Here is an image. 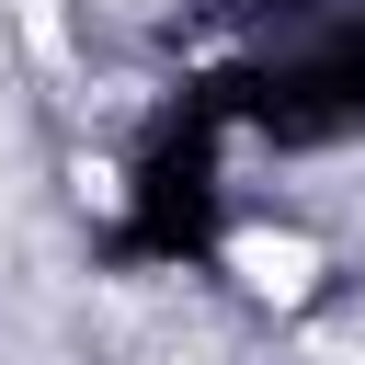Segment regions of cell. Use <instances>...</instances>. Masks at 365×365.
I'll use <instances>...</instances> for the list:
<instances>
[{
    "label": "cell",
    "instance_id": "cell-1",
    "mask_svg": "<svg viewBox=\"0 0 365 365\" xmlns=\"http://www.w3.org/2000/svg\"><path fill=\"white\" fill-rule=\"evenodd\" d=\"M228 262H240V285H251V297H274V308H297V297L319 285V240H297V228H240V240H228Z\"/></svg>",
    "mask_w": 365,
    "mask_h": 365
},
{
    "label": "cell",
    "instance_id": "cell-2",
    "mask_svg": "<svg viewBox=\"0 0 365 365\" xmlns=\"http://www.w3.org/2000/svg\"><path fill=\"white\" fill-rule=\"evenodd\" d=\"M23 34H34V57H68V23H57V0H23Z\"/></svg>",
    "mask_w": 365,
    "mask_h": 365
},
{
    "label": "cell",
    "instance_id": "cell-3",
    "mask_svg": "<svg viewBox=\"0 0 365 365\" xmlns=\"http://www.w3.org/2000/svg\"><path fill=\"white\" fill-rule=\"evenodd\" d=\"M0 148H11V125H0Z\"/></svg>",
    "mask_w": 365,
    "mask_h": 365
}]
</instances>
